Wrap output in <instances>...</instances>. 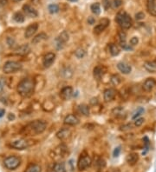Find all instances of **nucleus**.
<instances>
[{
    "instance_id": "obj_1",
    "label": "nucleus",
    "mask_w": 156,
    "mask_h": 172,
    "mask_svg": "<svg viewBox=\"0 0 156 172\" xmlns=\"http://www.w3.org/2000/svg\"><path fill=\"white\" fill-rule=\"evenodd\" d=\"M47 127V123L44 120H35L28 123L22 130V134L24 136H36L42 134Z\"/></svg>"
},
{
    "instance_id": "obj_2",
    "label": "nucleus",
    "mask_w": 156,
    "mask_h": 172,
    "mask_svg": "<svg viewBox=\"0 0 156 172\" xmlns=\"http://www.w3.org/2000/svg\"><path fill=\"white\" fill-rule=\"evenodd\" d=\"M35 89V81L33 78L26 77L21 80L17 85V92L18 94L23 98H29L30 97Z\"/></svg>"
},
{
    "instance_id": "obj_3",
    "label": "nucleus",
    "mask_w": 156,
    "mask_h": 172,
    "mask_svg": "<svg viewBox=\"0 0 156 172\" xmlns=\"http://www.w3.org/2000/svg\"><path fill=\"white\" fill-rule=\"evenodd\" d=\"M115 22L120 25L123 30H128L132 26V18L125 11H120L116 14Z\"/></svg>"
},
{
    "instance_id": "obj_4",
    "label": "nucleus",
    "mask_w": 156,
    "mask_h": 172,
    "mask_svg": "<svg viewBox=\"0 0 156 172\" xmlns=\"http://www.w3.org/2000/svg\"><path fill=\"white\" fill-rule=\"evenodd\" d=\"M22 64L16 61H7L3 66V71L5 74L15 73L21 70Z\"/></svg>"
},
{
    "instance_id": "obj_5",
    "label": "nucleus",
    "mask_w": 156,
    "mask_h": 172,
    "mask_svg": "<svg viewBox=\"0 0 156 172\" xmlns=\"http://www.w3.org/2000/svg\"><path fill=\"white\" fill-rule=\"evenodd\" d=\"M21 163V159L20 157H17V156H10L8 157H6L4 161V164L5 166L6 169L10 170V171H13L15 169H17Z\"/></svg>"
},
{
    "instance_id": "obj_6",
    "label": "nucleus",
    "mask_w": 156,
    "mask_h": 172,
    "mask_svg": "<svg viewBox=\"0 0 156 172\" xmlns=\"http://www.w3.org/2000/svg\"><path fill=\"white\" fill-rule=\"evenodd\" d=\"M33 142L34 141H32V140H28V139H25V138H22V139L12 142L10 144V146L16 149H27L30 146H31L34 144Z\"/></svg>"
},
{
    "instance_id": "obj_7",
    "label": "nucleus",
    "mask_w": 156,
    "mask_h": 172,
    "mask_svg": "<svg viewBox=\"0 0 156 172\" xmlns=\"http://www.w3.org/2000/svg\"><path fill=\"white\" fill-rule=\"evenodd\" d=\"M92 163V160L89 155H82L77 163V167L79 171H84L88 169Z\"/></svg>"
},
{
    "instance_id": "obj_8",
    "label": "nucleus",
    "mask_w": 156,
    "mask_h": 172,
    "mask_svg": "<svg viewBox=\"0 0 156 172\" xmlns=\"http://www.w3.org/2000/svg\"><path fill=\"white\" fill-rule=\"evenodd\" d=\"M109 24H110V21L108 20V18H102V19H101L100 22H99V24L96 25L95 28H94V33L96 34V35L101 34L108 27V25H109Z\"/></svg>"
},
{
    "instance_id": "obj_9",
    "label": "nucleus",
    "mask_w": 156,
    "mask_h": 172,
    "mask_svg": "<svg viewBox=\"0 0 156 172\" xmlns=\"http://www.w3.org/2000/svg\"><path fill=\"white\" fill-rule=\"evenodd\" d=\"M69 40V34L67 31H62L59 35V37L56 39V46L57 49H62L65 43Z\"/></svg>"
},
{
    "instance_id": "obj_10",
    "label": "nucleus",
    "mask_w": 156,
    "mask_h": 172,
    "mask_svg": "<svg viewBox=\"0 0 156 172\" xmlns=\"http://www.w3.org/2000/svg\"><path fill=\"white\" fill-rule=\"evenodd\" d=\"M73 89L70 86H66L62 88L60 91V98L65 101L70 100L73 97Z\"/></svg>"
},
{
    "instance_id": "obj_11",
    "label": "nucleus",
    "mask_w": 156,
    "mask_h": 172,
    "mask_svg": "<svg viewBox=\"0 0 156 172\" xmlns=\"http://www.w3.org/2000/svg\"><path fill=\"white\" fill-rule=\"evenodd\" d=\"M56 59V54L53 53V52H49L47 53L44 57V59H43V64L45 68H49L50 67L53 63L55 62Z\"/></svg>"
},
{
    "instance_id": "obj_12",
    "label": "nucleus",
    "mask_w": 156,
    "mask_h": 172,
    "mask_svg": "<svg viewBox=\"0 0 156 172\" xmlns=\"http://www.w3.org/2000/svg\"><path fill=\"white\" fill-rule=\"evenodd\" d=\"M155 86H156L155 79V78L149 77V78H147V79L145 80V82L143 83V85H142V89L144 90L146 92H150V91H152V90L155 89Z\"/></svg>"
},
{
    "instance_id": "obj_13",
    "label": "nucleus",
    "mask_w": 156,
    "mask_h": 172,
    "mask_svg": "<svg viewBox=\"0 0 156 172\" xmlns=\"http://www.w3.org/2000/svg\"><path fill=\"white\" fill-rule=\"evenodd\" d=\"M23 12L26 16H28L30 17H36L38 16L37 11L30 4H24L23 6Z\"/></svg>"
},
{
    "instance_id": "obj_14",
    "label": "nucleus",
    "mask_w": 156,
    "mask_h": 172,
    "mask_svg": "<svg viewBox=\"0 0 156 172\" xmlns=\"http://www.w3.org/2000/svg\"><path fill=\"white\" fill-rule=\"evenodd\" d=\"M38 29V24L37 23H33L29 25L24 31V37L25 38H30L36 32Z\"/></svg>"
},
{
    "instance_id": "obj_15",
    "label": "nucleus",
    "mask_w": 156,
    "mask_h": 172,
    "mask_svg": "<svg viewBox=\"0 0 156 172\" xmlns=\"http://www.w3.org/2000/svg\"><path fill=\"white\" fill-rule=\"evenodd\" d=\"M67 152H68L67 147L64 144H61L58 147H57L55 149V150H54V155H55L54 157H57L58 158H63L67 155Z\"/></svg>"
},
{
    "instance_id": "obj_16",
    "label": "nucleus",
    "mask_w": 156,
    "mask_h": 172,
    "mask_svg": "<svg viewBox=\"0 0 156 172\" xmlns=\"http://www.w3.org/2000/svg\"><path fill=\"white\" fill-rule=\"evenodd\" d=\"M116 93L117 91L113 88H109V89L105 90L103 93V98H104L105 102H111L112 100H114L116 96Z\"/></svg>"
},
{
    "instance_id": "obj_17",
    "label": "nucleus",
    "mask_w": 156,
    "mask_h": 172,
    "mask_svg": "<svg viewBox=\"0 0 156 172\" xmlns=\"http://www.w3.org/2000/svg\"><path fill=\"white\" fill-rule=\"evenodd\" d=\"M79 119L76 116L73 115V114H70L68 115L65 118H64V124L66 125H70V126H75L77 125L79 123Z\"/></svg>"
},
{
    "instance_id": "obj_18",
    "label": "nucleus",
    "mask_w": 156,
    "mask_h": 172,
    "mask_svg": "<svg viewBox=\"0 0 156 172\" xmlns=\"http://www.w3.org/2000/svg\"><path fill=\"white\" fill-rule=\"evenodd\" d=\"M106 71L107 70L103 65H98L94 69V77L96 80H100L102 79V77H103V75L105 74Z\"/></svg>"
},
{
    "instance_id": "obj_19",
    "label": "nucleus",
    "mask_w": 156,
    "mask_h": 172,
    "mask_svg": "<svg viewBox=\"0 0 156 172\" xmlns=\"http://www.w3.org/2000/svg\"><path fill=\"white\" fill-rule=\"evenodd\" d=\"M117 68H118V70L120 71L121 73L123 74H129L131 72V71H132V68H131V66L128 64V63H124V62H120V63H117Z\"/></svg>"
},
{
    "instance_id": "obj_20",
    "label": "nucleus",
    "mask_w": 156,
    "mask_h": 172,
    "mask_svg": "<svg viewBox=\"0 0 156 172\" xmlns=\"http://www.w3.org/2000/svg\"><path fill=\"white\" fill-rule=\"evenodd\" d=\"M147 10L152 16H156V0H147Z\"/></svg>"
},
{
    "instance_id": "obj_21",
    "label": "nucleus",
    "mask_w": 156,
    "mask_h": 172,
    "mask_svg": "<svg viewBox=\"0 0 156 172\" xmlns=\"http://www.w3.org/2000/svg\"><path fill=\"white\" fill-rule=\"evenodd\" d=\"M30 46L28 44H23L15 50V53L17 55H19V56H25L30 52Z\"/></svg>"
},
{
    "instance_id": "obj_22",
    "label": "nucleus",
    "mask_w": 156,
    "mask_h": 172,
    "mask_svg": "<svg viewBox=\"0 0 156 172\" xmlns=\"http://www.w3.org/2000/svg\"><path fill=\"white\" fill-rule=\"evenodd\" d=\"M144 68L150 73H156V61L145 62Z\"/></svg>"
},
{
    "instance_id": "obj_23",
    "label": "nucleus",
    "mask_w": 156,
    "mask_h": 172,
    "mask_svg": "<svg viewBox=\"0 0 156 172\" xmlns=\"http://www.w3.org/2000/svg\"><path fill=\"white\" fill-rule=\"evenodd\" d=\"M70 134H71L70 130L64 128V129H62L61 130H59V131L57 133V138H59L60 140H65V139H67V138L70 136Z\"/></svg>"
},
{
    "instance_id": "obj_24",
    "label": "nucleus",
    "mask_w": 156,
    "mask_h": 172,
    "mask_svg": "<svg viewBox=\"0 0 156 172\" xmlns=\"http://www.w3.org/2000/svg\"><path fill=\"white\" fill-rule=\"evenodd\" d=\"M138 160H139V155L134 152L128 154L127 157V163L131 166H134L138 162Z\"/></svg>"
},
{
    "instance_id": "obj_25",
    "label": "nucleus",
    "mask_w": 156,
    "mask_h": 172,
    "mask_svg": "<svg viewBox=\"0 0 156 172\" xmlns=\"http://www.w3.org/2000/svg\"><path fill=\"white\" fill-rule=\"evenodd\" d=\"M53 172H66L65 164L62 162H57L53 166Z\"/></svg>"
},
{
    "instance_id": "obj_26",
    "label": "nucleus",
    "mask_w": 156,
    "mask_h": 172,
    "mask_svg": "<svg viewBox=\"0 0 156 172\" xmlns=\"http://www.w3.org/2000/svg\"><path fill=\"white\" fill-rule=\"evenodd\" d=\"M108 48H109V52L112 56L115 57V56H118L119 53H120V48L115 44H109L108 45Z\"/></svg>"
},
{
    "instance_id": "obj_27",
    "label": "nucleus",
    "mask_w": 156,
    "mask_h": 172,
    "mask_svg": "<svg viewBox=\"0 0 156 172\" xmlns=\"http://www.w3.org/2000/svg\"><path fill=\"white\" fill-rule=\"evenodd\" d=\"M47 37H48V36H47L44 32H42V33H40V34H38V35H36L35 37H33V39H32V44H38V43H40V42H42V41L47 39Z\"/></svg>"
},
{
    "instance_id": "obj_28",
    "label": "nucleus",
    "mask_w": 156,
    "mask_h": 172,
    "mask_svg": "<svg viewBox=\"0 0 156 172\" xmlns=\"http://www.w3.org/2000/svg\"><path fill=\"white\" fill-rule=\"evenodd\" d=\"M78 111L85 117H88L89 115V107L87 104H80L78 105Z\"/></svg>"
},
{
    "instance_id": "obj_29",
    "label": "nucleus",
    "mask_w": 156,
    "mask_h": 172,
    "mask_svg": "<svg viewBox=\"0 0 156 172\" xmlns=\"http://www.w3.org/2000/svg\"><path fill=\"white\" fill-rule=\"evenodd\" d=\"M90 10H91V12H92L93 14L99 15L101 13V5H100V4L99 3H94V4H92L91 6H90Z\"/></svg>"
},
{
    "instance_id": "obj_30",
    "label": "nucleus",
    "mask_w": 156,
    "mask_h": 172,
    "mask_svg": "<svg viewBox=\"0 0 156 172\" xmlns=\"http://www.w3.org/2000/svg\"><path fill=\"white\" fill-rule=\"evenodd\" d=\"M25 172H41V167L38 164H30L28 166Z\"/></svg>"
},
{
    "instance_id": "obj_31",
    "label": "nucleus",
    "mask_w": 156,
    "mask_h": 172,
    "mask_svg": "<svg viewBox=\"0 0 156 172\" xmlns=\"http://www.w3.org/2000/svg\"><path fill=\"white\" fill-rule=\"evenodd\" d=\"M110 81H111V83H112L113 85H119L120 84V82H121V77H120L119 75L115 74V75H113L111 77Z\"/></svg>"
},
{
    "instance_id": "obj_32",
    "label": "nucleus",
    "mask_w": 156,
    "mask_h": 172,
    "mask_svg": "<svg viewBox=\"0 0 156 172\" xmlns=\"http://www.w3.org/2000/svg\"><path fill=\"white\" fill-rule=\"evenodd\" d=\"M13 19L17 23H23L24 21V16L22 12H16L13 15Z\"/></svg>"
},
{
    "instance_id": "obj_33",
    "label": "nucleus",
    "mask_w": 156,
    "mask_h": 172,
    "mask_svg": "<svg viewBox=\"0 0 156 172\" xmlns=\"http://www.w3.org/2000/svg\"><path fill=\"white\" fill-rule=\"evenodd\" d=\"M48 10L49 13L51 14H55V13H57L59 12V6L56 4H51L48 6Z\"/></svg>"
},
{
    "instance_id": "obj_34",
    "label": "nucleus",
    "mask_w": 156,
    "mask_h": 172,
    "mask_svg": "<svg viewBox=\"0 0 156 172\" xmlns=\"http://www.w3.org/2000/svg\"><path fill=\"white\" fill-rule=\"evenodd\" d=\"M75 57L77 58H83L85 57V55H86V51L83 48H78V49L75 51Z\"/></svg>"
},
{
    "instance_id": "obj_35",
    "label": "nucleus",
    "mask_w": 156,
    "mask_h": 172,
    "mask_svg": "<svg viewBox=\"0 0 156 172\" xmlns=\"http://www.w3.org/2000/svg\"><path fill=\"white\" fill-rule=\"evenodd\" d=\"M144 113V109L143 108H139L137 111H135V113L134 114V116L132 117V119L133 120H135V119H137L140 116H141L142 114Z\"/></svg>"
},
{
    "instance_id": "obj_36",
    "label": "nucleus",
    "mask_w": 156,
    "mask_h": 172,
    "mask_svg": "<svg viewBox=\"0 0 156 172\" xmlns=\"http://www.w3.org/2000/svg\"><path fill=\"white\" fill-rule=\"evenodd\" d=\"M112 5V1L111 0H102V6L105 9V11H108V9Z\"/></svg>"
},
{
    "instance_id": "obj_37",
    "label": "nucleus",
    "mask_w": 156,
    "mask_h": 172,
    "mask_svg": "<svg viewBox=\"0 0 156 172\" xmlns=\"http://www.w3.org/2000/svg\"><path fill=\"white\" fill-rule=\"evenodd\" d=\"M121 4H122V0H113V2H112V6L115 9L119 8Z\"/></svg>"
},
{
    "instance_id": "obj_38",
    "label": "nucleus",
    "mask_w": 156,
    "mask_h": 172,
    "mask_svg": "<svg viewBox=\"0 0 156 172\" xmlns=\"http://www.w3.org/2000/svg\"><path fill=\"white\" fill-rule=\"evenodd\" d=\"M144 118H142V117H140V118H137V119H135V121H134V125L136 126V127H140V126H141L142 125V123H144Z\"/></svg>"
},
{
    "instance_id": "obj_39",
    "label": "nucleus",
    "mask_w": 156,
    "mask_h": 172,
    "mask_svg": "<svg viewBox=\"0 0 156 172\" xmlns=\"http://www.w3.org/2000/svg\"><path fill=\"white\" fill-rule=\"evenodd\" d=\"M145 17V14L143 12H138L135 14V18H136V20H142V19H144Z\"/></svg>"
},
{
    "instance_id": "obj_40",
    "label": "nucleus",
    "mask_w": 156,
    "mask_h": 172,
    "mask_svg": "<svg viewBox=\"0 0 156 172\" xmlns=\"http://www.w3.org/2000/svg\"><path fill=\"white\" fill-rule=\"evenodd\" d=\"M138 43H139V39H138V37H134L130 39V45H131V46H134V45L138 44Z\"/></svg>"
},
{
    "instance_id": "obj_41",
    "label": "nucleus",
    "mask_w": 156,
    "mask_h": 172,
    "mask_svg": "<svg viewBox=\"0 0 156 172\" xmlns=\"http://www.w3.org/2000/svg\"><path fill=\"white\" fill-rule=\"evenodd\" d=\"M4 86H5V80H4V78H0V93L4 90Z\"/></svg>"
},
{
    "instance_id": "obj_42",
    "label": "nucleus",
    "mask_w": 156,
    "mask_h": 172,
    "mask_svg": "<svg viewBox=\"0 0 156 172\" xmlns=\"http://www.w3.org/2000/svg\"><path fill=\"white\" fill-rule=\"evenodd\" d=\"M120 147L115 148V150H114V152H113V156H114L115 157H118V156L120 155Z\"/></svg>"
},
{
    "instance_id": "obj_43",
    "label": "nucleus",
    "mask_w": 156,
    "mask_h": 172,
    "mask_svg": "<svg viewBox=\"0 0 156 172\" xmlns=\"http://www.w3.org/2000/svg\"><path fill=\"white\" fill-rule=\"evenodd\" d=\"M88 22H89V25H93V24H95V19H94V17H89V19H88Z\"/></svg>"
},
{
    "instance_id": "obj_44",
    "label": "nucleus",
    "mask_w": 156,
    "mask_h": 172,
    "mask_svg": "<svg viewBox=\"0 0 156 172\" xmlns=\"http://www.w3.org/2000/svg\"><path fill=\"white\" fill-rule=\"evenodd\" d=\"M4 114H5V111L4 109H0V117H4Z\"/></svg>"
},
{
    "instance_id": "obj_45",
    "label": "nucleus",
    "mask_w": 156,
    "mask_h": 172,
    "mask_svg": "<svg viewBox=\"0 0 156 172\" xmlns=\"http://www.w3.org/2000/svg\"><path fill=\"white\" fill-rule=\"evenodd\" d=\"M14 117H15L14 115H12V114H10V115H9V119H10V120H11V119H14Z\"/></svg>"
},
{
    "instance_id": "obj_46",
    "label": "nucleus",
    "mask_w": 156,
    "mask_h": 172,
    "mask_svg": "<svg viewBox=\"0 0 156 172\" xmlns=\"http://www.w3.org/2000/svg\"><path fill=\"white\" fill-rule=\"evenodd\" d=\"M12 2H14V3H17V2H20V1H22V0H12Z\"/></svg>"
},
{
    "instance_id": "obj_47",
    "label": "nucleus",
    "mask_w": 156,
    "mask_h": 172,
    "mask_svg": "<svg viewBox=\"0 0 156 172\" xmlns=\"http://www.w3.org/2000/svg\"><path fill=\"white\" fill-rule=\"evenodd\" d=\"M68 1H70V2H75V1H77V0H68Z\"/></svg>"
}]
</instances>
